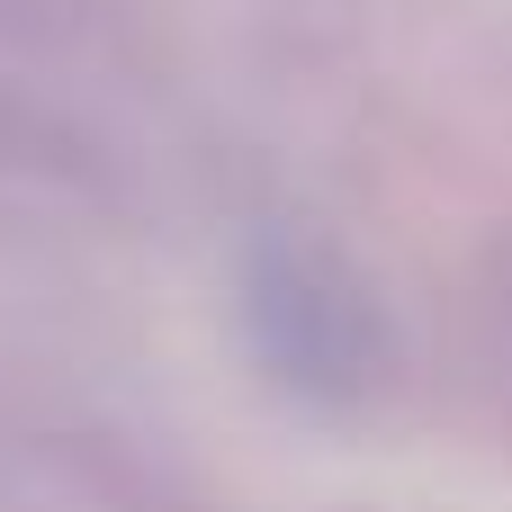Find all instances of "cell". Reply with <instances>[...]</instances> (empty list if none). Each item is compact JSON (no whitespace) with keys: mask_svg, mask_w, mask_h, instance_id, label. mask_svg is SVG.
Returning a JSON list of instances; mask_svg holds the SVG:
<instances>
[{"mask_svg":"<svg viewBox=\"0 0 512 512\" xmlns=\"http://www.w3.org/2000/svg\"><path fill=\"white\" fill-rule=\"evenodd\" d=\"M243 324H252L261 369L306 405L342 414L387 387V324L333 252H306V243L261 252L243 270Z\"/></svg>","mask_w":512,"mask_h":512,"instance_id":"cell-1","label":"cell"},{"mask_svg":"<svg viewBox=\"0 0 512 512\" xmlns=\"http://www.w3.org/2000/svg\"><path fill=\"white\" fill-rule=\"evenodd\" d=\"M495 324H504V342H512V261L495 270Z\"/></svg>","mask_w":512,"mask_h":512,"instance_id":"cell-2","label":"cell"}]
</instances>
